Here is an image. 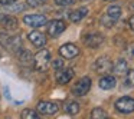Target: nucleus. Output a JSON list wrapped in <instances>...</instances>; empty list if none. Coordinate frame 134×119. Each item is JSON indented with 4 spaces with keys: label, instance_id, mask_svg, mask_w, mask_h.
Here are the masks:
<instances>
[{
    "label": "nucleus",
    "instance_id": "nucleus-24",
    "mask_svg": "<svg viewBox=\"0 0 134 119\" xmlns=\"http://www.w3.org/2000/svg\"><path fill=\"white\" fill-rule=\"evenodd\" d=\"M46 3V0H26V4L29 7H38Z\"/></svg>",
    "mask_w": 134,
    "mask_h": 119
},
{
    "label": "nucleus",
    "instance_id": "nucleus-7",
    "mask_svg": "<svg viewBox=\"0 0 134 119\" xmlns=\"http://www.w3.org/2000/svg\"><path fill=\"white\" fill-rule=\"evenodd\" d=\"M59 55L64 59H74L79 55V47L74 43H65L59 47Z\"/></svg>",
    "mask_w": 134,
    "mask_h": 119
},
{
    "label": "nucleus",
    "instance_id": "nucleus-9",
    "mask_svg": "<svg viewBox=\"0 0 134 119\" xmlns=\"http://www.w3.org/2000/svg\"><path fill=\"white\" fill-rule=\"evenodd\" d=\"M102 43H104V36L98 32H92L85 37V45H87L88 47H92V49L99 47Z\"/></svg>",
    "mask_w": 134,
    "mask_h": 119
},
{
    "label": "nucleus",
    "instance_id": "nucleus-25",
    "mask_svg": "<svg viewBox=\"0 0 134 119\" xmlns=\"http://www.w3.org/2000/svg\"><path fill=\"white\" fill-rule=\"evenodd\" d=\"M56 6H71L75 3V0H53Z\"/></svg>",
    "mask_w": 134,
    "mask_h": 119
},
{
    "label": "nucleus",
    "instance_id": "nucleus-22",
    "mask_svg": "<svg viewBox=\"0 0 134 119\" xmlns=\"http://www.w3.org/2000/svg\"><path fill=\"white\" fill-rule=\"evenodd\" d=\"M99 23H101L104 27H108V29H110V27H113V26H114L115 20H114V19H111L110 16H108L107 13H105V15H102V16H101V19H99Z\"/></svg>",
    "mask_w": 134,
    "mask_h": 119
},
{
    "label": "nucleus",
    "instance_id": "nucleus-19",
    "mask_svg": "<svg viewBox=\"0 0 134 119\" xmlns=\"http://www.w3.org/2000/svg\"><path fill=\"white\" fill-rule=\"evenodd\" d=\"M91 118L92 119H105V118H108V113L102 108H94L92 112H91Z\"/></svg>",
    "mask_w": 134,
    "mask_h": 119
},
{
    "label": "nucleus",
    "instance_id": "nucleus-23",
    "mask_svg": "<svg viewBox=\"0 0 134 119\" xmlns=\"http://www.w3.org/2000/svg\"><path fill=\"white\" fill-rule=\"evenodd\" d=\"M3 7L7 10V12H10V13H19V12H22V10L25 9L22 4H13V3L6 4V6H3Z\"/></svg>",
    "mask_w": 134,
    "mask_h": 119
},
{
    "label": "nucleus",
    "instance_id": "nucleus-6",
    "mask_svg": "<svg viewBox=\"0 0 134 119\" xmlns=\"http://www.w3.org/2000/svg\"><path fill=\"white\" fill-rule=\"evenodd\" d=\"M36 109L41 115H55L56 112L59 110L58 103L51 101H41L38 105H36Z\"/></svg>",
    "mask_w": 134,
    "mask_h": 119
},
{
    "label": "nucleus",
    "instance_id": "nucleus-8",
    "mask_svg": "<svg viewBox=\"0 0 134 119\" xmlns=\"http://www.w3.org/2000/svg\"><path fill=\"white\" fill-rule=\"evenodd\" d=\"M23 22L30 27H41L48 23V19L43 15H26L23 17Z\"/></svg>",
    "mask_w": 134,
    "mask_h": 119
},
{
    "label": "nucleus",
    "instance_id": "nucleus-2",
    "mask_svg": "<svg viewBox=\"0 0 134 119\" xmlns=\"http://www.w3.org/2000/svg\"><path fill=\"white\" fill-rule=\"evenodd\" d=\"M92 86V80H91L90 76H84L79 80H76V83L72 87V95L74 96H85L88 92L91 90Z\"/></svg>",
    "mask_w": 134,
    "mask_h": 119
},
{
    "label": "nucleus",
    "instance_id": "nucleus-27",
    "mask_svg": "<svg viewBox=\"0 0 134 119\" xmlns=\"http://www.w3.org/2000/svg\"><path fill=\"white\" fill-rule=\"evenodd\" d=\"M16 0H0V4L2 6H6V4H10V3H15Z\"/></svg>",
    "mask_w": 134,
    "mask_h": 119
},
{
    "label": "nucleus",
    "instance_id": "nucleus-31",
    "mask_svg": "<svg viewBox=\"0 0 134 119\" xmlns=\"http://www.w3.org/2000/svg\"><path fill=\"white\" fill-rule=\"evenodd\" d=\"M105 2H114V0H105Z\"/></svg>",
    "mask_w": 134,
    "mask_h": 119
},
{
    "label": "nucleus",
    "instance_id": "nucleus-1",
    "mask_svg": "<svg viewBox=\"0 0 134 119\" xmlns=\"http://www.w3.org/2000/svg\"><path fill=\"white\" fill-rule=\"evenodd\" d=\"M51 62V52L48 49H42L33 56V67L39 72H45L49 67Z\"/></svg>",
    "mask_w": 134,
    "mask_h": 119
},
{
    "label": "nucleus",
    "instance_id": "nucleus-12",
    "mask_svg": "<svg viewBox=\"0 0 134 119\" xmlns=\"http://www.w3.org/2000/svg\"><path fill=\"white\" fill-rule=\"evenodd\" d=\"M115 85H117V80H115V78L114 76H111V75H102V78L98 80V86L101 87V89H104V90H111V89H114L115 87Z\"/></svg>",
    "mask_w": 134,
    "mask_h": 119
},
{
    "label": "nucleus",
    "instance_id": "nucleus-30",
    "mask_svg": "<svg viewBox=\"0 0 134 119\" xmlns=\"http://www.w3.org/2000/svg\"><path fill=\"white\" fill-rule=\"evenodd\" d=\"M128 9H130L131 12H134V2H131V3H130V6H128Z\"/></svg>",
    "mask_w": 134,
    "mask_h": 119
},
{
    "label": "nucleus",
    "instance_id": "nucleus-32",
    "mask_svg": "<svg viewBox=\"0 0 134 119\" xmlns=\"http://www.w3.org/2000/svg\"><path fill=\"white\" fill-rule=\"evenodd\" d=\"M81 2H87V0H81Z\"/></svg>",
    "mask_w": 134,
    "mask_h": 119
},
{
    "label": "nucleus",
    "instance_id": "nucleus-10",
    "mask_svg": "<svg viewBox=\"0 0 134 119\" xmlns=\"http://www.w3.org/2000/svg\"><path fill=\"white\" fill-rule=\"evenodd\" d=\"M27 39H29V42L35 47H43L45 45H46V36H45L42 32H39V30L30 32L29 35H27Z\"/></svg>",
    "mask_w": 134,
    "mask_h": 119
},
{
    "label": "nucleus",
    "instance_id": "nucleus-5",
    "mask_svg": "<svg viewBox=\"0 0 134 119\" xmlns=\"http://www.w3.org/2000/svg\"><path fill=\"white\" fill-rule=\"evenodd\" d=\"M46 30L51 37H58L59 35H62L66 30V23L64 20H61V19H53V20H51L48 23Z\"/></svg>",
    "mask_w": 134,
    "mask_h": 119
},
{
    "label": "nucleus",
    "instance_id": "nucleus-3",
    "mask_svg": "<svg viewBox=\"0 0 134 119\" xmlns=\"http://www.w3.org/2000/svg\"><path fill=\"white\" fill-rule=\"evenodd\" d=\"M94 69L98 75H107L113 70V60H111L110 56L102 55L99 56L98 59L95 60V65H94Z\"/></svg>",
    "mask_w": 134,
    "mask_h": 119
},
{
    "label": "nucleus",
    "instance_id": "nucleus-4",
    "mask_svg": "<svg viewBox=\"0 0 134 119\" xmlns=\"http://www.w3.org/2000/svg\"><path fill=\"white\" fill-rule=\"evenodd\" d=\"M115 109L120 113H133L134 112V98L131 96H122L118 98L114 103Z\"/></svg>",
    "mask_w": 134,
    "mask_h": 119
},
{
    "label": "nucleus",
    "instance_id": "nucleus-13",
    "mask_svg": "<svg viewBox=\"0 0 134 119\" xmlns=\"http://www.w3.org/2000/svg\"><path fill=\"white\" fill-rule=\"evenodd\" d=\"M85 16H88V7H85V6L78 7V9L72 10V12L69 13V19H71L72 23H79Z\"/></svg>",
    "mask_w": 134,
    "mask_h": 119
},
{
    "label": "nucleus",
    "instance_id": "nucleus-16",
    "mask_svg": "<svg viewBox=\"0 0 134 119\" xmlns=\"http://www.w3.org/2000/svg\"><path fill=\"white\" fill-rule=\"evenodd\" d=\"M19 60H20L22 65H33V56L30 55L29 50L20 47V50H19Z\"/></svg>",
    "mask_w": 134,
    "mask_h": 119
},
{
    "label": "nucleus",
    "instance_id": "nucleus-21",
    "mask_svg": "<svg viewBox=\"0 0 134 119\" xmlns=\"http://www.w3.org/2000/svg\"><path fill=\"white\" fill-rule=\"evenodd\" d=\"M124 86L125 87H134V69L127 70V72H125Z\"/></svg>",
    "mask_w": 134,
    "mask_h": 119
},
{
    "label": "nucleus",
    "instance_id": "nucleus-28",
    "mask_svg": "<svg viewBox=\"0 0 134 119\" xmlns=\"http://www.w3.org/2000/svg\"><path fill=\"white\" fill-rule=\"evenodd\" d=\"M128 24H130V29L134 32V15L130 17V20H128Z\"/></svg>",
    "mask_w": 134,
    "mask_h": 119
},
{
    "label": "nucleus",
    "instance_id": "nucleus-17",
    "mask_svg": "<svg viewBox=\"0 0 134 119\" xmlns=\"http://www.w3.org/2000/svg\"><path fill=\"white\" fill-rule=\"evenodd\" d=\"M2 26L6 30H15L16 27H18V19H16L15 16L7 15L6 17H4V20L2 22Z\"/></svg>",
    "mask_w": 134,
    "mask_h": 119
},
{
    "label": "nucleus",
    "instance_id": "nucleus-15",
    "mask_svg": "<svg viewBox=\"0 0 134 119\" xmlns=\"http://www.w3.org/2000/svg\"><path fill=\"white\" fill-rule=\"evenodd\" d=\"M64 110L68 115H76L79 112V103L76 101H66L64 103Z\"/></svg>",
    "mask_w": 134,
    "mask_h": 119
},
{
    "label": "nucleus",
    "instance_id": "nucleus-18",
    "mask_svg": "<svg viewBox=\"0 0 134 119\" xmlns=\"http://www.w3.org/2000/svg\"><path fill=\"white\" fill-rule=\"evenodd\" d=\"M107 15L117 22L120 19V16H121V6H118V4H110L107 9Z\"/></svg>",
    "mask_w": 134,
    "mask_h": 119
},
{
    "label": "nucleus",
    "instance_id": "nucleus-20",
    "mask_svg": "<svg viewBox=\"0 0 134 119\" xmlns=\"http://www.w3.org/2000/svg\"><path fill=\"white\" fill-rule=\"evenodd\" d=\"M20 116H22V119H38L39 113H38V110H33V109H23Z\"/></svg>",
    "mask_w": 134,
    "mask_h": 119
},
{
    "label": "nucleus",
    "instance_id": "nucleus-26",
    "mask_svg": "<svg viewBox=\"0 0 134 119\" xmlns=\"http://www.w3.org/2000/svg\"><path fill=\"white\" fill-rule=\"evenodd\" d=\"M64 60L62 59H55V60L52 62V66H53V69H56V70H59V69H62L64 67Z\"/></svg>",
    "mask_w": 134,
    "mask_h": 119
},
{
    "label": "nucleus",
    "instance_id": "nucleus-11",
    "mask_svg": "<svg viewBox=\"0 0 134 119\" xmlns=\"http://www.w3.org/2000/svg\"><path fill=\"white\" fill-rule=\"evenodd\" d=\"M72 78H74V70L72 69H59L58 70V73H56V83L58 85H66V83H69L71 80H72Z\"/></svg>",
    "mask_w": 134,
    "mask_h": 119
},
{
    "label": "nucleus",
    "instance_id": "nucleus-14",
    "mask_svg": "<svg viewBox=\"0 0 134 119\" xmlns=\"http://www.w3.org/2000/svg\"><path fill=\"white\" fill-rule=\"evenodd\" d=\"M113 70H114V73H115L117 76L125 75V72L128 70V66H127V62H125V59H121V58H120L118 60L115 62V63H113Z\"/></svg>",
    "mask_w": 134,
    "mask_h": 119
},
{
    "label": "nucleus",
    "instance_id": "nucleus-29",
    "mask_svg": "<svg viewBox=\"0 0 134 119\" xmlns=\"http://www.w3.org/2000/svg\"><path fill=\"white\" fill-rule=\"evenodd\" d=\"M128 53H130L131 58H134V45H131V46L128 47Z\"/></svg>",
    "mask_w": 134,
    "mask_h": 119
}]
</instances>
